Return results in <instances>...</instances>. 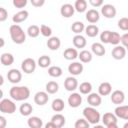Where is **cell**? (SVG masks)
<instances>
[{
	"label": "cell",
	"instance_id": "cell-34",
	"mask_svg": "<svg viewBox=\"0 0 128 128\" xmlns=\"http://www.w3.org/2000/svg\"><path fill=\"white\" fill-rule=\"evenodd\" d=\"M74 8L77 12L83 13L87 9V2L85 0H76L75 4H74Z\"/></svg>",
	"mask_w": 128,
	"mask_h": 128
},
{
	"label": "cell",
	"instance_id": "cell-18",
	"mask_svg": "<svg viewBox=\"0 0 128 128\" xmlns=\"http://www.w3.org/2000/svg\"><path fill=\"white\" fill-rule=\"evenodd\" d=\"M99 19H100V14L96 9H90L86 12V20L89 23L94 24V23L98 22Z\"/></svg>",
	"mask_w": 128,
	"mask_h": 128
},
{
	"label": "cell",
	"instance_id": "cell-44",
	"mask_svg": "<svg viewBox=\"0 0 128 128\" xmlns=\"http://www.w3.org/2000/svg\"><path fill=\"white\" fill-rule=\"evenodd\" d=\"M13 5L16 8H24L27 5V0H13Z\"/></svg>",
	"mask_w": 128,
	"mask_h": 128
},
{
	"label": "cell",
	"instance_id": "cell-7",
	"mask_svg": "<svg viewBox=\"0 0 128 128\" xmlns=\"http://www.w3.org/2000/svg\"><path fill=\"white\" fill-rule=\"evenodd\" d=\"M101 13L105 18L111 19V18H114L116 16L117 11H116V8L112 4H105L101 8Z\"/></svg>",
	"mask_w": 128,
	"mask_h": 128
},
{
	"label": "cell",
	"instance_id": "cell-49",
	"mask_svg": "<svg viewBox=\"0 0 128 128\" xmlns=\"http://www.w3.org/2000/svg\"><path fill=\"white\" fill-rule=\"evenodd\" d=\"M6 126V119L4 116H0V128H5Z\"/></svg>",
	"mask_w": 128,
	"mask_h": 128
},
{
	"label": "cell",
	"instance_id": "cell-45",
	"mask_svg": "<svg viewBox=\"0 0 128 128\" xmlns=\"http://www.w3.org/2000/svg\"><path fill=\"white\" fill-rule=\"evenodd\" d=\"M8 17V12L5 8L1 7L0 8V22H4Z\"/></svg>",
	"mask_w": 128,
	"mask_h": 128
},
{
	"label": "cell",
	"instance_id": "cell-48",
	"mask_svg": "<svg viewBox=\"0 0 128 128\" xmlns=\"http://www.w3.org/2000/svg\"><path fill=\"white\" fill-rule=\"evenodd\" d=\"M103 1L104 0H89V3L93 7H100L103 5Z\"/></svg>",
	"mask_w": 128,
	"mask_h": 128
},
{
	"label": "cell",
	"instance_id": "cell-15",
	"mask_svg": "<svg viewBox=\"0 0 128 128\" xmlns=\"http://www.w3.org/2000/svg\"><path fill=\"white\" fill-rule=\"evenodd\" d=\"M117 118H121L124 120H128V105H120L117 106L114 110Z\"/></svg>",
	"mask_w": 128,
	"mask_h": 128
},
{
	"label": "cell",
	"instance_id": "cell-14",
	"mask_svg": "<svg viewBox=\"0 0 128 128\" xmlns=\"http://www.w3.org/2000/svg\"><path fill=\"white\" fill-rule=\"evenodd\" d=\"M64 87H65V89L67 91H70V92L76 90L78 88V81H77V79L75 77H72V76L71 77H67L65 79V81H64Z\"/></svg>",
	"mask_w": 128,
	"mask_h": 128
},
{
	"label": "cell",
	"instance_id": "cell-13",
	"mask_svg": "<svg viewBox=\"0 0 128 128\" xmlns=\"http://www.w3.org/2000/svg\"><path fill=\"white\" fill-rule=\"evenodd\" d=\"M83 64L80 63V62H73L71 63L69 66H68V71L70 74L74 75V76H77V75H80L82 72H83Z\"/></svg>",
	"mask_w": 128,
	"mask_h": 128
},
{
	"label": "cell",
	"instance_id": "cell-40",
	"mask_svg": "<svg viewBox=\"0 0 128 128\" xmlns=\"http://www.w3.org/2000/svg\"><path fill=\"white\" fill-rule=\"evenodd\" d=\"M40 32L44 37H50L52 34V29L49 26L42 24V25H40Z\"/></svg>",
	"mask_w": 128,
	"mask_h": 128
},
{
	"label": "cell",
	"instance_id": "cell-23",
	"mask_svg": "<svg viewBox=\"0 0 128 128\" xmlns=\"http://www.w3.org/2000/svg\"><path fill=\"white\" fill-rule=\"evenodd\" d=\"M51 121L55 124L56 128H61V127H63V126L65 125L66 119H65V117H64L62 114L57 113V114H55V115H53V116H52Z\"/></svg>",
	"mask_w": 128,
	"mask_h": 128
},
{
	"label": "cell",
	"instance_id": "cell-35",
	"mask_svg": "<svg viewBox=\"0 0 128 128\" xmlns=\"http://www.w3.org/2000/svg\"><path fill=\"white\" fill-rule=\"evenodd\" d=\"M71 30L75 34H81V32L85 30V26L81 21H75L71 26Z\"/></svg>",
	"mask_w": 128,
	"mask_h": 128
},
{
	"label": "cell",
	"instance_id": "cell-50",
	"mask_svg": "<svg viewBox=\"0 0 128 128\" xmlns=\"http://www.w3.org/2000/svg\"><path fill=\"white\" fill-rule=\"evenodd\" d=\"M45 127L46 128H56V126H55V124L52 122V121H50V122H48L46 125H45Z\"/></svg>",
	"mask_w": 128,
	"mask_h": 128
},
{
	"label": "cell",
	"instance_id": "cell-5",
	"mask_svg": "<svg viewBox=\"0 0 128 128\" xmlns=\"http://www.w3.org/2000/svg\"><path fill=\"white\" fill-rule=\"evenodd\" d=\"M102 122L107 128H117V116L115 113L107 112L102 117Z\"/></svg>",
	"mask_w": 128,
	"mask_h": 128
},
{
	"label": "cell",
	"instance_id": "cell-17",
	"mask_svg": "<svg viewBox=\"0 0 128 128\" xmlns=\"http://www.w3.org/2000/svg\"><path fill=\"white\" fill-rule=\"evenodd\" d=\"M87 102L90 106L93 107H97L101 104L102 99H101V95L97 94V93H89L88 97H87Z\"/></svg>",
	"mask_w": 128,
	"mask_h": 128
},
{
	"label": "cell",
	"instance_id": "cell-37",
	"mask_svg": "<svg viewBox=\"0 0 128 128\" xmlns=\"http://www.w3.org/2000/svg\"><path fill=\"white\" fill-rule=\"evenodd\" d=\"M51 64V59L49 56L47 55H42L40 56V58L38 59V65L41 68H47L49 65Z\"/></svg>",
	"mask_w": 128,
	"mask_h": 128
},
{
	"label": "cell",
	"instance_id": "cell-38",
	"mask_svg": "<svg viewBox=\"0 0 128 128\" xmlns=\"http://www.w3.org/2000/svg\"><path fill=\"white\" fill-rule=\"evenodd\" d=\"M80 93L82 94H89L92 91V84L90 82H83L79 86Z\"/></svg>",
	"mask_w": 128,
	"mask_h": 128
},
{
	"label": "cell",
	"instance_id": "cell-43",
	"mask_svg": "<svg viewBox=\"0 0 128 128\" xmlns=\"http://www.w3.org/2000/svg\"><path fill=\"white\" fill-rule=\"evenodd\" d=\"M118 27L121 30L124 31H128V18L127 17H123L118 21Z\"/></svg>",
	"mask_w": 128,
	"mask_h": 128
},
{
	"label": "cell",
	"instance_id": "cell-27",
	"mask_svg": "<svg viewBox=\"0 0 128 128\" xmlns=\"http://www.w3.org/2000/svg\"><path fill=\"white\" fill-rule=\"evenodd\" d=\"M91 50L97 56H103L105 54V48L101 43H93L91 46Z\"/></svg>",
	"mask_w": 128,
	"mask_h": 128
},
{
	"label": "cell",
	"instance_id": "cell-31",
	"mask_svg": "<svg viewBox=\"0 0 128 128\" xmlns=\"http://www.w3.org/2000/svg\"><path fill=\"white\" fill-rule=\"evenodd\" d=\"M78 58L80 59V61L82 63H89L92 60V53L88 50H82L79 53Z\"/></svg>",
	"mask_w": 128,
	"mask_h": 128
},
{
	"label": "cell",
	"instance_id": "cell-28",
	"mask_svg": "<svg viewBox=\"0 0 128 128\" xmlns=\"http://www.w3.org/2000/svg\"><path fill=\"white\" fill-rule=\"evenodd\" d=\"M45 89H46V92L48 94H55L58 92L59 90V85L57 82L55 81H49L46 86H45Z\"/></svg>",
	"mask_w": 128,
	"mask_h": 128
},
{
	"label": "cell",
	"instance_id": "cell-10",
	"mask_svg": "<svg viewBox=\"0 0 128 128\" xmlns=\"http://www.w3.org/2000/svg\"><path fill=\"white\" fill-rule=\"evenodd\" d=\"M126 52H127V50L124 46L116 45L112 50V57L116 60H121L126 56Z\"/></svg>",
	"mask_w": 128,
	"mask_h": 128
},
{
	"label": "cell",
	"instance_id": "cell-52",
	"mask_svg": "<svg viewBox=\"0 0 128 128\" xmlns=\"http://www.w3.org/2000/svg\"><path fill=\"white\" fill-rule=\"evenodd\" d=\"M123 128H128V122H127V123H125V124L123 125Z\"/></svg>",
	"mask_w": 128,
	"mask_h": 128
},
{
	"label": "cell",
	"instance_id": "cell-42",
	"mask_svg": "<svg viewBox=\"0 0 128 128\" xmlns=\"http://www.w3.org/2000/svg\"><path fill=\"white\" fill-rule=\"evenodd\" d=\"M110 35H111V31H109V30L103 31V32L100 34V40H101V42L104 43V44H108V43H109Z\"/></svg>",
	"mask_w": 128,
	"mask_h": 128
},
{
	"label": "cell",
	"instance_id": "cell-4",
	"mask_svg": "<svg viewBox=\"0 0 128 128\" xmlns=\"http://www.w3.org/2000/svg\"><path fill=\"white\" fill-rule=\"evenodd\" d=\"M0 111L5 114H13L16 111V104L10 99H2L0 101Z\"/></svg>",
	"mask_w": 128,
	"mask_h": 128
},
{
	"label": "cell",
	"instance_id": "cell-20",
	"mask_svg": "<svg viewBox=\"0 0 128 128\" xmlns=\"http://www.w3.org/2000/svg\"><path fill=\"white\" fill-rule=\"evenodd\" d=\"M61 46V41L58 37L54 36V37H50L48 40H47V47L52 50V51H55V50H58Z\"/></svg>",
	"mask_w": 128,
	"mask_h": 128
},
{
	"label": "cell",
	"instance_id": "cell-41",
	"mask_svg": "<svg viewBox=\"0 0 128 128\" xmlns=\"http://www.w3.org/2000/svg\"><path fill=\"white\" fill-rule=\"evenodd\" d=\"M89 125H90V123L84 118V119H78L75 122L74 127L75 128H89Z\"/></svg>",
	"mask_w": 128,
	"mask_h": 128
},
{
	"label": "cell",
	"instance_id": "cell-11",
	"mask_svg": "<svg viewBox=\"0 0 128 128\" xmlns=\"http://www.w3.org/2000/svg\"><path fill=\"white\" fill-rule=\"evenodd\" d=\"M82 103V96H80L79 93H72L68 97V104L72 108H77Z\"/></svg>",
	"mask_w": 128,
	"mask_h": 128
},
{
	"label": "cell",
	"instance_id": "cell-25",
	"mask_svg": "<svg viewBox=\"0 0 128 128\" xmlns=\"http://www.w3.org/2000/svg\"><path fill=\"white\" fill-rule=\"evenodd\" d=\"M78 55L79 53L75 48H67L63 53V56L66 60H74L78 57Z\"/></svg>",
	"mask_w": 128,
	"mask_h": 128
},
{
	"label": "cell",
	"instance_id": "cell-51",
	"mask_svg": "<svg viewBox=\"0 0 128 128\" xmlns=\"http://www.w3.org/2000/svg\"><path fill=\"white\" fill-rule=\"evenodd\" d=\"M0 41H1V47L4 46V39L3 38H0Z\"/></svg>",
	"mask_w": 128,
	"mask_h": 128
},
{
	"label": "cell",
	"instance_id": "cell-21",
	"mask_svg": "<svg viewBox=\"0 0 128 128\" xmlns=\"http://www.w3.org/2000/svg\"><path fill=\"white\" fill-rule=\"evenodd\" d=\"M111 91H112V86L109 82H102L98 87V92L101 96H107L111 94Z\"/></svg>",
	"mask_w": 128,
	"mask_h": 128
},
{
	"label": "cell",
	"instance_id": "cell-46",
	"mask_svg": "<svg viewBox=\"0 0 128 128\" xmlns=\"http://www.w3.org/2000/svg\"><path fill=\"white\" fill-rule=\"evenodd\" d=\"M121 43L126 48V50L128 52V33H125L121 36Z\"/></svg>",
	"mask_w": 128,
	"mask_h": 128
},
{
	"label": "cell",
	"instance_id": "cell-2",
	"mask_svg": "<svg viewBox=\"0 0 128 128\" xmlns=\"http://www.w3.org/2000/svg\"><path fill=\"white\" fill-rule=\"evenodd\" d=\"M11 39L16 44H22L26 40V34L18 24H13L9 28Z\"/></svg>",
	"mask_w": 128,
	"mask_h": 128
},
{
	"label": "cell",
	"instance_id": "cell-33",
	"mask_svg": "<svg viewBox=\"0 0 128 128\" xmlns=\"http://www.w3.org/2000/svg\"><path fill=\"white\" fill-rule=\"evenodd\" d=\"M40 33H41V32H40V27L37 26V25H31V26H29L28 29H27V34H28V36L31 37V38H36V37H38Z\"/></svg>",
	"mask_w": 128,
	"mask_h": 128
},
{
	"label": "cell",
	"instance_id": "cell-47",
	"mask_svg": "<svg viewBox=\"0 0 128 128\" xmlns=\"http://www.w3.org/2000/svg\"><path fill=\"white\" fill-rule=\"evenodd\" d=\"M31 4L34 6V7H42L45 3V0H30Z\"/></svg>",
	"mask_w": 128,
	"mask_h": 128
},
{
	"label": "cell",
	"instance_id": "cell-3",
	"mask_svg": "<svg viewBox=\"0 0 128 128\" xmlns=\"http://www.w3.org/2000/svg\"><path fill=\"white\" fill-rule=\"evenodd\" d=\"M83 116L90 124H93V125H96L100 121V113L93 106L84 108L83 109Z\"/></svg>",
	"mask_w": 128,
	"mask_h": 128
},
{
	"label": "cell",
	"instance_id": "cell-8",
	"mask_svg": "<svg viewBox=\"0 0 128 128\" xmlns=\"http://www.w3.org/2000/svg\"><path fill=\"white\" fill-rule=\"evenodd\" d=\"M7 79L9 82L13 84H17L22 79V74L18 69H11L7 73Z\"/></svg>",
	"mask_w": 128,
	"mask_h": 128
},
{
	"label": "cell",
	"instance_id": "cell-12",
	"mask_svg": "<svg viewBox=\"0 0 128 128\" xmlns=\"http://www.w3.org/2000/svg\"><path fill=\"white\" fill-rule=\"evenodd\" d=\"M74 12H75L74 6H72L69 3H66V4L62 5L61 8H60V14L64 18H70V17H72L73 14H74Z\"/></svg>",
	"mask_w": 128,
	"mask_h": 128
},
{
	"label": "cell",
	"instance_id": "cell-22",
	"mask_svg": "<svg viewBox=\"0 0 128 128\" xmlns=\"http://www.w3.org/2000/svg\"><path fill=\"white\" fill-rule=\"evenodd\" d=\"M86 39L84 36H82L81 34H76L74 37H73V45L75 46V48H84L86 46Z\"/></svg>",
	"mask_w": 128,
	"mask_h": 128
},
{
	"label": "cell",
	"instance_id": "cell-39",
	"mask_svg": "<svg viewBox=\"0 0 128 128\" xmlns=\"http://www.w3.org/2000/svg\"><path fill=\"white\" fill-rule=\"evenodd\" d=\"M121 42V36L117 33V32H112L111 31V35L109 38V43L112 45H118Z\"/></svg>",
	"mask_w": 128,
	"mask_h": 128
},
{
	"label": "cell",
	"instance_id": "cell-26",
	"mask_svg": "<svg viewBox=\"0 0 128 128\" xmlns=\"http://www.w3.org/2000/svg\"><path fill=\"white\" fill-rule=\"evenodd\" d=\"M51 107H52L53 111H55V112H61V111H63V109L65 107V103H64V101L62 99L56 98V99L53 100V102L51 104Z\"/></svg>",
	"mask_w": 128,
	"mask_h": 128
},
{
	"label": "cell",
	"instance_id": "cell-29",
	"mask_svg": "<svg viewBox=\"0 0 128 128\" xmlns=\"http://www.w3.org/2000/svg\"><path fill=\"white\" fill-rule=\"evenodd\" d=\"M19 111H20V114L22 116H29L33 111V107H32V105L30 103L26 102V103L21 104V106L19 108Z\"/></svg>",
	"mask_w": 128,
	"mask_h": 128
},
{
	"label": "cell",
	"instance_id": "cell-9",
	"mask_svg": "<svg viewBox=\"0 0 128 128\" xmlns=\"http://www.w3.org/2000/svg\"><path fill=\"white\" fill-rule=\"evenodd\" d=\"M49 100V96H48V93L47 92H44V91H39L35 94L34 96V102L39 105V106H43L45 105Z\"/></svg>",
	"mask_w": 128,
	"mask_h": 128
},
{
	"label": "cell",
	"instance_id": "cell-19",
	"mask_svg": "<svg viewBox=\"0 0 128 128\" xmlns=\"http://www.w3.org/2000/svg\"><path fill=\"white\" fill-rule=\"evenodd\" d=\"M29 16V13L27 10H21L19 12H17L16 14L13 15L12 17V21L15 23V24H18V23H21V22H24Z\"/></svg>",
	"mask_w": 128,
	"mask_h": 128
},
{
	"label": "cell",
	"instance_id": "cell-32",
	"mask_svg": "<svg viewBox=\"0 0 128 128\" xmlns=\"http://www.w3.org/2000/svg\"><path fill=\"white\" fill-rule=\"evenodd\" d=\"M0 60H1V63L4 66H10L14 62V57H13V55L11 53H3L1 55Z\"/></svg>",
	"mask_w": 128,
	"mask_h": 128
},
{
	"label": "cell",
	"instance_id": "cell-36",
	"mask_svg": "<svg viewBox=\"0 0 128 128\" xmlns=\"http://www.w3.org/2000/svg\"><path fill=\"white\" fill-rule=\"evenodd\" d=\"M62 69L59 67V66H51L49 67L48 69V74L51 76V77H54V78H57V77H60L62 75Z\"/></svg>",
	"mask_w": 128,
	"mask_h": 128
},
{
	"label": "cell",
	"instance_id": "cell-6",
	"mask_svg": "<svg viewBox=\"0 0 128 128\" xmlns=\"http://www.w3.org/2000/svg\"><path fill=\"white\" fill-rule=\"evenodd\" d=\"M21 69L26 74H31L36 69V62L32 58H26L21 63Z\"/></svg>",
	"mask_w": 128,
	"mask_h": 128
},
{
	"label": "cell",
	"instance_id": "cell-1",
	"mask_svg": "<svg viewBox=\"0 0 128 128\" xmlns=\"http://www.w3.org/2000/svg\"><path fill=\"white\" fill-rule=\"evenodd\" d=\"M9 95L15 101H23L29 98L30 90L27 86H13L9 91Z\"/></svg>",
	"mask_w": 128,
	"mask_h": 128
},
{
	"label": "cell",
	"instance_id": "cell-30",
	"mask_svg": "<svg viewBox=\"0 0 128 128\" xmlns=\"http://www.w3.org/2000/svg\"><path fill=\"white\" fill-rule=\"evenodd\" d=\"M85 33L88 37H95L99 33V28L94 24H90L87 27H85Z\"/></svg>",
	"mask_w": 128,
	"mask_h": 128
},
{
	"label": "cell",
	"instance_id": "cell-16",
	"mask_svg": "<svg viewBox=\"0 0 128 128\" xmlns=\"http://www.w3.org/2000/svg\"><path fill=\"white\" fill-rule=\"evenodd\" d=\"M110 98H111V101H112L114 104L120 105V104H122V103L124 102V100H125V94H124V92L121 91V90H115L114 92H112Z\"/></svg>",
	"mask_w": 128,
	"mask_h": 128
},
{
	"label": "cell",
	"instance_id": "cell-24",
	"mask_svg": "<svg viewBox=\"0 0 128 128\" xmlns=\"http://www.w3.org/2000/svg\"><path fill=\"white\" fill-rule=\"evenodd\" d=\"M27 124L30 128H41L43 126V121L41 118L37 116H32L28 119Z\"/></svg>",
	"mask_w": 128,
	"mask_h": 128
}]
</instances>
